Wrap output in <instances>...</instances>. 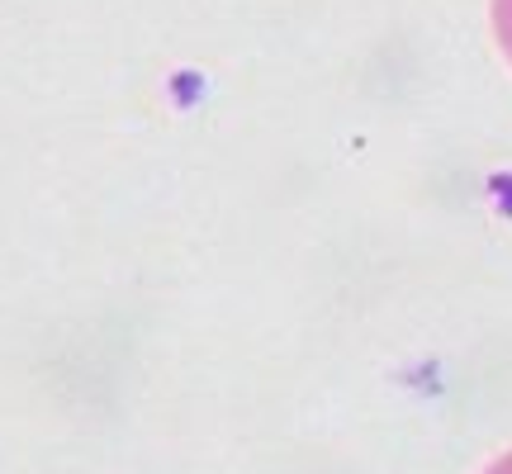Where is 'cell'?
Masks as SVG:
<instances>
[{"label": "cell", "mask_w": 512, "mask_h": 474, "mask_svg": "<svg viewBox=\"0 0 512 474\" xmlns=\"http://www.w3.org/2000/svg\"><path fill=\"white\" fill-rule=\"evenodd\" d=\"M494 34L512 62V0H494Z\"/></svg>", "instance_id": "cell-1"}, {"label": "cell", "mask_w": 512, "mask_h": 474, "mask_svg": "<svg viewBox=\"0 0 512 474\" xmlns=\"http://www.w3.org/2000/svg\"><path fill=\"white\" fill-rule=\"evenodd\" d=\"M484 474H512V451H508V456H503V460H494V465H489V470H484Z\"/></svg>", "instance_id": "cell-2"}]
</instances>
